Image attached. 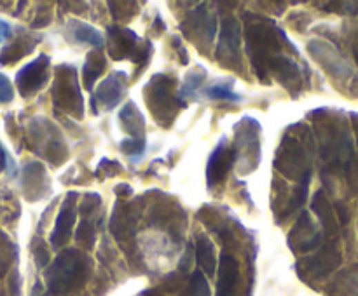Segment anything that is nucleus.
<instances>
[{
    "label": "nucleus",
    "mask_w": 358,
    "mask_h": 296,
    "mask_svg": "<svg viewBox=\"0 0 358 296\" xmlns=\"http://www.w3.org/2000/svg\"><path fill=\"white\" fill-rule=\"evenodd\" d=\"M126 87H128V77L124 72H112V74H108L107 78H103L98 89L95 91L93 94V112L95 107L98 103L103 105L107 110H112L116 108L117 105L121 103L123 100L124 93H126Z\"/></svg>",
    "instance_id": "obj_9"
},
{
    "label": "nucleus",
    "mask_w": 358,
    "mask_h": 296,
    "mask_svg": "<svg viewBox=\"0 0 358 296\" xmlns=\"http://www.w3.org/2000/svg\"><path fill=\"white\" fill-rule=\"evenodd\" d=\"M100 202L101 200L98 193H86V195L82 197L81 206H79V213H81L82 218H90L98 207H100Z\"/></svg>",
    "instance_id": "obj_29"
},
{
    "label": "nucleus",
    "mask_w": 358,
    "mask_h": 296,
    "mask_svg": "<svg viewBox=\"0 0 358 296\" xmlns=\"http://www.w3.org/2000/svg\"><path fill=\"white\" fill-rule=\"evenodd\" d=\"M275 167L287 178L301 180V183L310 182L311 166L306 150L301 145V141L290 134L284 138L280 148H278L277 157H275Z\"/></svg>",
    "instance_id": "obj_3"
},
{
    "label": "nucleus",
    "mask_w": 358,
    "mask_h": 296,
    "mask_svg": "<svg viewBox=\"0 0 358 296\" xmlns=\"http://www.w3.org/2000/svg\"><path fill=\"white\" fill-rule=\"evenodd\" d=\"M205 96L217 101H235V103L241 101V96L235 93V89H232V81L217 82V84L208 85L205 89Z\"/></svg>",
    "instance_id": "obj_23"
},
{
    "label": "nucleus",
    "mask_w": 358,
    "mask_h": 296,
    "mask_svg": "<svg viewBox=\"0 0 358 296\" xmlns=\"http://www.w3.org/2000/svg\"><path fill=\"white\" fill-rule=\"evenodd\" d=\"M190 18H192V23H190L192 28H195L196 32H199L201 35H205L206 41H212V39L215 37L217 21H215V18L210 14V11L205 8V6L199 9H196V11L190 14Z\"/></svg>",
    "instance_id": "obj_21"
},
{
    "label": "nucleus",
    "mask_w": 358,
    "mask_h": 296,
    "mask_svg": "<svg viewBox=\"0 0 358 296\" xmlns=\"http://www.w3.org/2000/svg\"><path fill=\"white\" fill-rule=\"evenodd\" d=\"M90 271L91 262L84 253L79 249H65L46 272L49 293L61 295L81 288L90 277Z\"/></svg>",
    "instance_id": "obj_1"
},
{
    "label": "nucleus",
    "mask_w": 358,
    "mask_h": 296,
    "mask_svg": "<svg viewBox=\"0 0 358 296\" xmlns=\"http://www.w3.org/2000/svg\"><path fill=\"white\" fill-rule=\"evenodd\" d=\"M6 160H8V156H6V150L2 148V145H0V169H4Z\"/></svg>",
    "instance_id": "obj_33"
},
{
    "label": "nucleus",
    "mask_w": 358,
    "mask_h": 296,
    "mask_svg": "<svg viewBox=\"0 0 358 296\" xmlns=\"http://www.w3.org/2000/svg\"><path fill=\"white\" fill-rule=\"evenodd\" d=\"M67 35L72 42L75 44H88L91 47H103V35L101 32H98L95 26L88 25L84 21H77V19H72L68 21L67 26Z\"/></svg>",
    "instance_id": "obj_15"
},
{
    "label": "nucleus",
    "mask_w": 358,
    "mask_h": 296,
    "mask_svg": "<svg viewBox=\"0 0 358 296\" xmlns=\"http://www.w3.org/2000/svg\"><path fill=\"white\" fill-rule=\"evenodd\" d=\"M196 262L201 266L206 275H215L217 271V255L215 246L206 235H199L196 241Z\"/></svg>",
    "instance_id": "obj_17"
},
{
    "label": "nucleus",
    "mask_w": 358,
    "mask_h": 296,
    "mask_svg": "<svg viewBox=\"0 0 358 296\" xmlns=\"http://www.w3.org/2000/svg\"><path fill=\"white\" fill-rule=\"evenodd\" d=\"M49 65L51 61L48 56L41 54L16 74V85H18L21 96H32L39 89L44 87L49 77Z\"/></svg>",
    "instance_id": "obj_8"
},
{
    "label": "nucleus",
    "mask_w": 358,
    "mask_h": 296,
    "mask_svg": "<svg viewBox=\"0 0 358 296\" xmlns=\"http://www.w3.org/2000/svg\"><path fill=\"white\" fill-rule=\"evenodd\" d=\"M261 126L255 118L246 117L236 126V141L232 148L235 162L245 164L241 173H250L259 166L261 160Z\"/></svg>",
    "instance_id": "obj_2"
},
{
    "label": "nucleus",
    "mask_w": 358,
    "mask_h": 296,
    "mask_svg": "<svg viewBox=\"0 0 358 296\" xmlns=\"http://www.w3.org/2000/svg\"><path fill=\"white\" fill-rule=\"evenodd\" d=\"M16 248L4 232H0V277L9 271L11 263L14 262Z\"/></svg>",
    "instance_id": "obj_24"
},
{
    "label": "nucleus",
    "mask_w": 358,
    "mask_h": 296,
    "mask_svg": "<svg viewBox=\"0 0 358 296\" xmlns=\"http://www.w3.org/2000/svg\"><path fill=\"white\" fill-rule=\"evenodd\" d=\"M121 150L131 159L140 157L146 152V140L143 138H126V140L121 141Z\"/></svg>",
    "instance_id": "obj_28"
},
{
    "label": "nucleus",
    "mask_w": 358,
    "mask_h": 296,
    "mask_svg": "<svg viewBox=\"0 0 358 296\" xmlns=\"http://www.w3.org/2000/svg\"><path fill=\"white\" fill-rule=\"evenodd\" d=\"M12 98H14V89L11 81L0 72V103H11Z\"/></svg>",
    "instance_id": "obj_30"
},
{
    "label": "nucleus",
    "mask_w": 358,
    "mask_h": 296,
    "mask_svg": "<svg viewBox=\"0 0 358 296\" xmlns=\"http://www.w3.org/2000/svg\"><path fill=\"white\" fill-rule=\"evenodd\" d=\"M313 211L317 213L318 218H320V222H321V225L327 229L328 233L336 232V220H334V213H332V209H330V206H328L327 199L324 197V192H318L317 195H315Z\"/></svg>",
    "instance_id": "obj_22"
},
{
    "label": "nucleus",
    "mask_w": 358,
    "mask_h": 296,
    "mask_svg": "<svg viewBox=\"0 0 358 296\" xmlns=\"http://www.w3.org/2000/svg\"><path fill=\"white\" fill-rule=\"evenodd\" d=\"M232 164H235L232 150L228 148V143H226L224 138V140L219 143V147L213 150L208 162H206V182H208V187H213L215 183L222 182L226 178V174L229 173V169H231Z\"/></svg>",
    "instance_id": "obj_12"
},
{
    "label": "nucleus",
    "mask_w": 358,
    "mask_h": 296,
    "mask_svg": "<svg viewBox=\"0 0 358 296\" xmlns=\"http://www.w3.org/2000/svg\"><path fill=\"white\" fill-rule=\"evenodd\" d=\"M105 70V56L100 51H93L88 54L84 67H82V78L88 91H93V84Z\"/></svg>",
    "instance_id": "obj_19"
},
{
    "label": "nucleus",
    "mask_w": 358,
    "mask_h": 296,
    "mask_svg": "<svg viewBox=\"0 0 358 296\" xmlns=\"http://www.w3.org/2000/svg\"><path fill=\"white\" fill-rule=\"evenodd\" d=\"M23 193L28 200H39L48 193L49 178L41 162H32L23 169Z\"/></svg>",
    "instance_id": "obj_11"
},
{
    "label": "nucleus",
    "mask_w": 358,
    "mask_h": 296,
    "mask_svg": "<svg viewBox=\"0 0 358 296\" xmlns=\"http://www.w3.org/2000/svg\"><path fill=\"white\" fill-rule=\"evenodd\" d=\"M39 42V39H34V41H30V37H21L19 41L12 42L11 45H8V47L2 49V52H0V63L2 65H11V63H16L18 59H21L23 56L28 54V52L32 51V49L35 47V44Z\"/></svg>",
    "instance_id": "obj_20"
},
{
    "label": "nucleus",
    "mask_w": 358,
    "mask_h": 296,
    "mask_svg": "<svg viewBox=\"0 0 358 296\" xmlns=\"http://www.w3.org/2000/svg\"><path fill=\"white\" fill-rule=\"evenodd\" d=\"M51 96L57 108H61L77 118L82 117L84 100H82L81 87L77 82V70L74 67L63 65V67L57 68V78H54Z\"/></svg>",
    "instance_id": "obj_4"
},
{
    "label": "nucleus",
    "mask_w": 358,
    "mask_h": 296,
    "mask_svg": "<svg viewBox=\"0 0 358 296\" xmlns=\"http://www.w3.org/2000/svg\"><path fill=\"white\" fill-rule=\"evenodd\" d=\"M119 118H121V127H123L124 133L130 134V138H143L146 120H143L139 108L135 107V103L128 101V103L123 107V110H121Z\"/></svg>",
    "instance_id": "obj_16"
},
{
    "label": "nucleus",
    "mask_w": 358,
    "mask_h": 296,
    "mask_svg": "<svg viewBox=\"0 0 358 296\" xmlns=\"http://www.w3.org/2000/svg\"><path fill=\"white\" fill-rule=\"evenodd\" d=\"M77 193L70 192L67 195V199L63 200L60 207V213L57 216V222H54V229H52L51 237H49V241L54 248H61L68 242L70 239V233L72 229H74V223H75V216H77Z\"/></svg>",
    "instance_id": "obj_10"
},
{
    "label": "nucleus",
    "mask_w": 358,
    "mask_h": 296,
    "mask_svg": "<svg viewBox=\"0 0 358 296\" xmlns=\"http://www.w3.org/2000/svg\"><path fill=\"white\" fill-rule=\"evenodd\" d=\"M35 258H37V266L42 268V266L48 265L49 262V251L46 249V246L42 242H39V248L35 249Z\"/></svg>",
    "instance_id": "obj_31"
},
{
    "label": "nucleus",
    "mask_w": 358,
    "mask_h": 296,
    "mask_svg": "<svg viewBox=\"0 0 358 296\" xmlns=\"http://www.w3.org/2000/svg\"><path fill=\"white\" fill-rule=\"evenodd\" d=\"M239 44H241V28L235 16H228L220 26V39L217 45V59L224 67L239 65Z\"/></svg>",
    "instance_id": "obj_7"
},
{
    "label": "nucleus",
    "mask_w": 358,
    "mask_h": 296,
    "mask_svg": "<svg viewBox=\"0 0 358 296\" xmlns=\"http://www.w3.org/2000/svg\"><path fill=\"white\" fill-rule=\"evenodd\" d=\"M172 87L173 81L170 77H164V75H156L147 85V103H149V108L152 110L154 117L157 118L161 126H164V120L172 123L179 105L183 107L182 101L173 96Z\"/></svg>",
    "instance_id": "obj_5"
},
{
    "label": "nucleus",
    "mask_w": 358,
    "mask_h": 296,
    "mask_svg": "<svg viewBox=\"0 0 358 296\" xmlns=\"http://www.w3.org/2000/svg\"><path fill=\"white\" fill-rule=\"evenodd\" d=\"M205 77L206 74L203 70H195L192 74L187 75L186 84H183L182 89L179 91V100L183 103V100H187V98H196V91L201 87Z\"/></svg>",
    "instance_id": "obj_26"
},
{
    "label": "nucleus",
    "mask_w": 358,
    "mask_h": 296,
    "mask_svg": "<svg viewBox=\"0 0 358 296\" xmlns=\"http://www.w3.org/2000/svg\"><path fill=\"white\" fill-rule=\"evenodd\" d=\"M339 262V253L334 251V249L328 246V248H324L317 256H313V258L308 262V268H310L315 275H325L330 271H334Z\"/></svg>",
    "instance_id": "obj_18"
},
{
    "label": "nucleus",
    "mask_w": 358,
    "mask_h": 296,
    "mask_svg": "<svg viewBox=\"0 0 358 296\" xmlns=\"http://www.w3.org/2000/svg\"><path fill=\"white\" fill-rule=\"evenodd\" d=\"M139 35L131 30L119 28V26L108 28V54L114 59L130 58L135 63L146 67L152 45L149 44L146 49H139Z\"/></svg>",
    "instance_id": "obj_6"
},
{
    "label": "nucleus",
    "mask_w": 358,
    "mask_h": 296,
    "mask_svg": "<svg viewBox=\"0 0 358 296\" xmlns=\"http://www.w3.org/2000/svg\"><path fill=\"white\" fill-rule=\"evenodd\" d=\"M75 241H77V244L84 246L86 249L93 248L95 241H97V229H95V223L91 220L82 218V222L77 226Z\"/></svg>",
    "instance_id": "obj_25"
},
{
    "label": "nucleus",
    "mask_w": 358,
    "mask_h": 296,
    "mask_svg": "<svg viewBox=\"0 0 358 296\" xmlns=\"http://www.w3.org/2000/svg\"><path fill=\"white\" fill-rule=\"evenodd\" d=\"M187 296H210V288L206 277L203 275V272L196 271L190 277L189 289H187Z\"/></svg>",
    "instance_id": "obj_27"
},
{
    "label": "nucleus",
    "mask_w": 358,
    "mask_h": 296,
    "mask_svg": "<svg viewBox=\"0 0 358 296\" xmlns=\"http://www.w3.org/2000/svg\"><path fill=\"white\" fill-rule=\"evenodd\" d=\"M239 279V263L235 256L222 253L219 262V281L217 296H232Z\"/></svg>",
    "instance_id": "obj_14"
},
{
    "label": "nucleus",
    "mask_w": 358,
    "mask_h": 296,
    "mask_svg": "<svg viewBox=\"0 0 358 296\" xmlns=\"http://www.w3.org/2000/svg\"><path fill=\"white\" fill-rule=\"evenodd\" d=\"M11 34H12L11 25H9V23H6V21H2V19H0V42H4L6 39L11 37Z\"/></svg>",
    "instance_id": "obj_32"
},
{
    "label": "nucleus",
    "mask_w": 358,
    "mask_h": 296,
    "mask_svg": "<svg viewBox=\"0 0 358 296\" xmlns=\"http://www.w3.org/2000/svg\"><path fill=\"white\" fill-rule=\"evenodd\" d=\"M321 235L315 230L313 223H311L310 215L304 213V215L299 218V222L295 223V226L292 229L290 235H288V244L292 246L294 251H310L315 246L320 244Z\"/></svg>",
    "instance_id": "obj_13"
}]
</instances>
